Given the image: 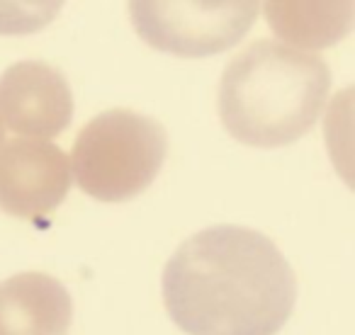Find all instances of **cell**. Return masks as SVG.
Listing matches in <instances>:
<instances>
[{"label":"cell","mask_w":355,"mask_h":335,"mask_svg":"<svg viewBox=\"0 0 355 335\" xmlns=\"http://www.w3.org/2000/svg\"><path fill=\"white\" fill-rule=\"evenodd\" d=\"M69 190L71 163L56 143L10 138L0 146V212L37 221L56 212Z\"/></svg>","instance_id":"cell-5"},{"label":"cell","mask_w":355,"mask_h":335,"mask_svg":"<svg viewBox=\"0 0 355 335\" xmlns=\"http://www.w3.org/2000/svg\"><path fill=\"white\" fill-rule=\"evenodd\" d=\"M73 119V93L59 69L17 61L0 75V122L37 141L59 136Z\"/></svg>","instance_id":"cell-6"},{"label":"cell","mask_w":355,"mask_h":335,"mask_svg":"<svg viewBox=\"0 0 355 335\" xmlns=\"http://www.w3.org/2000/svg\"><path fill=\"white\" fill-rule=\"evenodd\" d=\"M137 35L148 46L183 59L232 49L258 17V3H129Z\"/></svg>","instance_id":"cell-4"},{"label":"cell","mask_w":355,"mask_h":335,"mask_svg":"<svg viewBox=\"0 0 355 335\" xmlns=\"http://www.w3.org/2000/svg\"><path fill=\"white\" fill-rule=\"evenodd\" d=\"M3 138H6V127H3V122H0V146H3Z\"/></svg>","instance_id":"cell-9"},{"label":"cell","mask_w":355,"mask_h":335,"mask_svg":"<svg viewBox=\"0 0 355 335\" xmlns=\"http://www.w3.org/2000/svg\"><path fill=\"white\" fill-rule=\"evenodd\" d=\"M168 134L134 109H107L78 132L71 151L76 185L100 202H129L161 173Z\"/></svg>","instance_id":"cell-3"},{"label":"cell","mask_w":355,"mask_h":335,"mask_svg":"<svg viewBox=\"0 0 355 335\" xmlns=\"http://www.w3.org/2000/svg\"><path fill=\"white\" fill-rule=\"evenodd\" d=\"M73 301L46 272H20L0 282V335H69Z\"/></svg>","instance_id":"cell-7"},{"label":"cell","mask_w":355,"mask_h":335,"mask_svg":"<svg viewBox=\"0 0 355 335\" xmlns=\"http://www.w3.org/2000/svg\"><path fill=\"white\" fill-rule=\"evenodd\" d=\"M270 30L285 42L324 49L353 25V3H266Z\"/></svg>","instance_id":"cell-8"},{"label":"cell","mask_w":355,"mask_h":335,"mask_svg":"<svg viewBox=\"0 0 355 335\" xmlns=\"http://www.w3.org/2000/svg\"><path fill=\"white\" fill-rule=\"evenodd\" d=\"M163 301L188 335H275L295 309L297 280L266 233L224 224L178 246Z\"/></svg>","instance_id":"cell-1"},{"label":"cell","mask_w":355,"mask_h":335,"mask_svg":"<svg viewBox=\"0 0 355 335\" xmlns=\"http://www.w3.org/2000/svg\"><path fill=\"white\" fill-rule=\"evenodd\" d=\"M329 90L331 71L319 54L256 39L224 69L219 117L246 146H287L314 129Z\"/></svg>","instance_id":"cell-2"}]
</instances>
